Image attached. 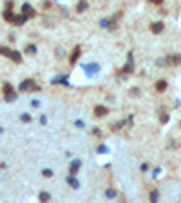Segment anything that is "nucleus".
<instances>
[{"instance_id": "nucleus-13", "label": "nucleus", "mask_w": 181, "mask_h": 203, "mask_svg": "<svg viewBox=\"0 0 181 203\" xmlns=\"http://www.w3.org/2000/svg\"><path fill=\"white\" fill-rule=\"evenodd\" d=\"M4 93H6V94H11V93H13V87H11L9 83H6V85H4Z\"/></svg>"}, {"instance_id": "nucleus-12", "label": "nucleus", "mask_w": 181, "mask_h": 203, "mask_svg": "<svg viewBox=\"0 0 181 203\" xmlns=\"http://www.w3.org/2000/svg\"><path fill=\"white\" fill-rule=\"evenodd\" d=\"M26 15H18V18H15V22H16V24H22V22H26Z\"/></svg>"}, {"instance_id": "nucleus-22", "label": "nucleus", "mask_w": 181, "mask_h": 203, "mask_svg": "<svg viewBox=\"0 0 181 203\" xmlns=\"http://www.w3.org/2000/svg\"><path fill=\"white\" fill-rule=\"evenodd\" d=\"M0 53H4V49H2V47H0Z\"/></svg>"}, {"instance_id": "nucleus-5", "label": "nucleus", "mask_w": 181, "mask_h": 203, "mask_svg": "<svg viewBox=\"0 0 181 203\" xmlns=\"http://www.w3.org/2000/svg\"><path fill=\"white\" fill-rule=\"evenodd\" d=\"M22 11H24V13H27V15H35L33 7H31L29 4H24V6H22Z\"/></svg>"}, {"instance_id": "nucleus-9", "label": "nucleus", "mask_w": 181, "mask_h": 203, "mask_svg": "<svg viewBox=\"0 0 181 203\" xmlns=\"http://www.w3.org/2000/svg\"><path fill=\"white\" fill-rule=\"evenodd\" d=\"M78 55H80V47H76V49L73 51V55H71V63H74V62H76V58H78Z\"/></svg>"}, {"instance_id": "nucleus-2", "label": "nucleus", "mask_w": 181, "mask_h": 203, "mask_svg": "<svg viewBox=\"0 0 181 203\" xmlns=\"http://www.w3.org/2000/svg\"><path fill=\"white\" fill-rule=\"evenodd\" d=\"M150 29H152L154 33H161V31H163V24H161V22H154V24L150 26Z\"/></svg>"}, {"instance_id": "nucleus-4", "label": "nucleus", "mask_w": 181, "mask_h": 203, "mask_svg": "<svg viewBox=\"0 0 181 203\" xmlns=\"http://www.w3.org/2000/svg\"><path fill=\"white\" fill-rule=\"evenodd\" d=\"M156 89H157V91H165V89H167V82L165 80H160V82L156 83Z\"/></svg>"}, {"instance_id": "nucleus-15", "label": "nucleus", "mask_w": 181, "mask_h": 203, "mask_svg": "<svg viewBox=\"0 0 181 203\" xmlns=\"http://www.w3.org/2000/svg\"><path fill=\"white\" fill-rule=\"evenodd\" d=\"M4 16H6V20H15V18H13V13H11V11H6V15H4Z\"/></svg>"}, {"instance_id": "nucleus-21", "label": "nucleus", "mask_w": 181, "mask_h": 203, "mask_svg": "<svg viewBox=\"0 0 181 203\" xmlns=\"http://www.w3.org/2000/svg\"><path fill=\"white\" fill-rule=\"evenodd\" d=\"M31 105H33V107H38V105H40V102H36V100H33V102H31Z\"/></svg>"}, {"instance_id": "nucleus-1", "label": "nucleus", "mask_w": 181, "mask_h": 203, "mask_svg": "<svg viewBox=\"0 0 181 203\" xmlns=\"http://www.w3.org/2000/svg\"><path fill=\"white\" fill-rule=\"evenodd\" d=\"M20 89L22 91H31V89H40L33 80H26V82H20Z\"/></svg>"}, {"instance_id": "nucleus-17", "label": "nucleus", "mask_w": 181, "mask_h": 203, "mask_svg": "<svg viewBox=\"0 0 181 203\" xmlns=\"http://www.w3.org/2000/svg\"><path fill=\"white\" fill-rule=\"evenodd\" d=\"M83 9H87V4L83 2V4H78V11H83Z\"/></svg>"}, {"instance_id": "nucleus-3", "label": "nucleus", "mask_w": 181, "mask_h": 203, "mask_svg": "<svg viewBox=\"0 0 181 203\" xmlns=\"http://www.w3.org/2000/svg\"><path fill=\"white\" fill-rule=\"evenodd\" d=\"M94 112H96V114H98V116H105V114H107V112H109V111H107V109H105L103 105H98V107L94 109Z\"/></svg>"}, {"instance_id": "nucleus-19", "label": "nucleus", "mask_w": 181, "mask_h": 203, "mask_svg": "<svg viewBox=\"0 0 181 203\" xmlns=\"http://www.w3.org/2000/svg\"><path fill=\"white\" fill-rule=\"evenodd\" d=\"M35 51H36V47H35V46H29V47H27V53H35Z\"/></svg>"}, {"instance_id": "nucleus-14", "label": "nucleus", "mask_w": 181, "mask_h": 203, "mask_svg": "<svg viewBox=\"0 0 181 203\" xmlns=\"http://www.w3.org/2000/svg\"><path fill=\"white\" fill-rule=\"evenodd\" d=\"M42 174H43L45 178H51V176H53V171H49V169H43V172H42Z\"/></svg>"}, {"instance_id": "nucleus-20", "label": "nucleus", "mask_w": 181, "mask_h": 203, "mask_svg": "<svg viewBox=\"0 0 181 203\" xmlns=\"http://www.w3.org/2000/svg\"><path fill=\"white\" fill-rule=\"evenodd\" d=\"M22 120H24V122H29V120H31V116H29V114H24V116H22Z\"/></svg>"}, {"instance_id": "nucleus-16", "label": "nucleus", "mask_w": 181, "mask_h": 203, "mask_svg": "<svg viewBox=\"0 0 181 203\" xmlns=\"http://www.w3.org/2000/svg\"><path fill=\"white\" fill-rule=\"evenodd\" d=\"M107 196H109V198H114V196H116V192L112 190V189H109V190H107Z\"/></svg>"}, {"instance_id": "nucleus-10", "label": "nucleus", "mask_w": 181, "mask_h": 203, "mask_svg": "<svg viewBox=\"0 0 181 203\" xmlns=\"http://www.w3.org/2000/svg\"><path fill=\"white\" fill-rule=\"evenodd\" d=\"M157 198H160L157 190H152V192H150V201H152V203H156V201H157Z\"/></svg>"}, {"instance_id": "nucleus-6", "label": "nucleus", "mask_w": 181, "mask_h": 203, "mask_svg": "<svg viewBox=\"0 0 181 203\" xmlns=\"http://www.w3.org/2000/svg\"><path fill=\"white\" fill-rule=\"evenodd\" d=\"M67 182H69V183H71L74 189H78V187H80V183H78L76 179H74V176H67Z\"/></svg>"}, {"instance_id": "nucleus-8", "label": "nucleus", "mask_w": 181, "mask_h": 203, "mask_svg": "<svg viewBox=\"0 0 181 203\" xmlns=\"http://www.w3.org/2000/svg\"><path fill=\"white\" fill-rule=\"evenodd\" d=\"M78 169H80V162H78V160H74V162H73V165H71V176H73Z\"/></svg>"}, {"instance_id": "nucleus-11", "label": "nucleus", "mask_w": 181, "mask_h": 203, "mask_svg": "<svg viewBox=\"0 0 181 203\" xmlns=\"http://www.w3.org/2000/svg\"><path fill=\"white\" fill-rule=\"evenodd\" d=\"M49 198H51V196H49L47 192H42V194H40V201H43V203H45V201H49Z\"/></svg>"}, {"instance_id": "nucleus-18", "label": "nucleus", "mask_w": 181, "mask_h": 203, "mask_svg": "<svg viewBox=\"0 0 181 203\" xmlns=\"http://www.w3.org/2000/svg\"><path fill=\"white\" fill-rule=\"evenodd\" d=\"M6 98H7V100H9V102H11V100H15V98H16V96H15V93H11V94H6Z\"/></svg>"}, {"instance_id": "nucleus-7", "label": "nucleus", "mask_w": 181, "mask_h": 203, "mask_svg": "<svg viewBox=\"0 0 181 203\" xmlns=\"http://www.w3.org/2000/svg\"><path fill=\"white\" fill-rule=\"evenodd\" d=\"M15 62H22V56H20V53L18 51H11V55H9Z\"/></svg>"}]
</instances>
